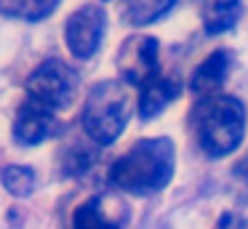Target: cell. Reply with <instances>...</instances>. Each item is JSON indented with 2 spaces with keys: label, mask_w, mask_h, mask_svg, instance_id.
<instances>
[{
  "label": "cell",
  "mask_w": 248,
  "mask_h": 229,
  "mask_svg": "<svg viewBox=\"0 0 248 229\" xmlns=\"http://www.w3.org/2000/svg\"><path fill=\"white\" fill-rule=\"evenodd\" d=\"M173 168H176V147L171 138H141L112 163L109 179L123 192L150 195L163 189L173 179Z\"/></svg>",
  "instance_id": "6da1fadb"
},
{
  "label": "cell",
  "mask_w": 248,
  "mask_h": 229,
  "mask_svg": "<svg viewBox=\"0 0 248 229\" xmlns=\"http://www.w3.org/2000/svg\"><path fill=\"white\" fill-rule=\"evenodd\" d=\"M195 133L200 149L208 157H224L235 152L246 133V107L235 96H203L195 107Z\"/></svg>",
  "instance_id": "7a4b0ae2"
},
{
  "label": "cell",
  "mask_w": 248,
  "mask_h": 229,
  "mask_svg": "<svg viewBox=\"0 0 248 229\" xmlns=\"http://www.w3.org/2000/svg\"><path fill=\"white\" fill-rule=\"evenodd\" d=\"M134 101L123 83L118 80H104L91 88L83 107V128H86L88 138L99 147H109L118 141V136L128 125Z\"/></svg>",
  "instance_id": "3957f363"
},
{
  "label": "cell",
  "mask_w": 248,
  "mask_h": 229,
  "mask_svg": "<svg viewBox=\"0 0 248 229\" xmlns=\"http://www.w3.org/2000/svg\"><path fill=\"white\" fill-rule=\"evenodd\" d=\"M24 88H27V99L38 101L40 107H46L51 112H59L75 101V93L80 88V77L62 59H46L43 64H38L32 69Z\"/></svg>",
  "instance_id": "277c9868"
},
{
  "label": "cell",
  "mask_w": 248,
  "mask_h": 229,
  "mask_svg": "<svg viewBox=\"0 0 248 229\" xmlns=\"http://www.w3.org/2000/svg\"><path fill=\"white\" fill-rule=\"evenodd\" d=\"M107 30V14L99 5H83L70 14L64 24V40L75 59H91L99 51Z\"/></svg>",
  "instance_id": "5b68a950"
},
{
  "label": "cell",
  "mask_w": 248,
  "mask_h": 229,
  "mask_svg": "<svg viewBox=\"0 0 248 229\" xmlns=\"http://www.w3.org/2000/svg\"><path fill=\"white\" fill-rule=\"evenodd\" d=\"M118 72L128 85H147L157 77V40L152 35H131L118 51Z\"/></svg>",
  "instance_id": "8992f818"
},
{
  "label": "cell",
  "mask_w": 248,
  "mask_h": 229,
  "mask_svg": "<svg viewBox=\"0 0 248 229\" xmlns=\"http://www.w3.org/2000/svg\"><path fill=\"white\" fill-rule=\"evenodd\" d=\"M56 131H59L56 112L40 107L32 99H24L19 104L16 117H14V138L22 147H38V144L48 141Z\"/></svg>",
  "instance_id": "52a82bcc"
},
{
  "label": "cell",
  "mask_w": 248,
  "mask_h": 229,
  "mask_svg": "<svg viewBox=\"0 0 248 229\" xmlns=\"http://www.w3.org/2000/svg\"><path fill=\"white\" fill-rule=\"evenodd\" d=\"M128 208L118 197L96 195L75 208L72 229H125Z\"/></svg>",
  "instance_id": "ba28073f"
},
{
  "label": "cell",
  "mask_w": 248,
  "mask_h": 229,
  "mask_svg": "<svg viewBox=\"0 0 248 229\" xmlns=\"http://www.w3.org/2000/svg\"><path fill=\"white\" fill-rule=\"evenodd\" d=\"M232 69V51L230 48H219L211 56H205L203 61L195 67L192 80H189V88L200 96H214L221 88V83L227 80Z\"/></svg>",
  "instance_id": "9c48e42d"
},
{
  "label": "cell",
  "mask_w": 248,
  "mask_h": 229,
  "mask_svg": "<svg viewBox=\"0 0 248 229\" xmlns=\"http://www.w3.org/2000/svg\"><path fill=\"white\" fill-rule=\"evenodd\" d=\"M179 91H182L179 77H171V75H157V77H152L147 85H141L139 115L144 117V120L160 115L173 99H179Z\"/></svg>",
  "instance_id": "30bf717a"
},
{
  "label": "cell",
  "mask_w": 248,
  "mask_h": 229,
  "mask_svg": "<svg viewBox=\"0 0 248 229\" xmlns=\"http://www.w3.org/2000/svg\"><path fill=\"white\" fill-rule=\"evenodd\" d=\"M200 19L208 35L230 32L240 19V0H198Z\"/></svg>",
  "instance_id": "8fae6325"
},
{
  "label": "cell",
  "mask_w": 248,
  "mask_h": 229,
  "mask_svg": "<svg viewBox=\"0 0 248 229\" xmlns=\"http://www.w3.org/2000/svg\"><path fill=\"white\" fill-rule=\"evenodd\" d=\"M59 5V0H0V14L22 21H40Z\"/></svg>",
  "instance_id": "7c38bea8"
},
{
  "label": "cell",
  "mask_w": 248,
  "mask_h": 229,
  "mask_svg": "<svg viewBox=\"0 0 248 229\" xmlns=\"http://www.w3.org/2000/svg\"><path fill=\"white\" fill-rule=\"evenodd\" d=\"M176 0H128L125 3V21L134 27H147L166 16Z\"/></svg>",
  "instance_id": "4fadbf2b"
},
{
  "label": "cell",
  "mask_w": 248,
  "mask_h": 229,
  "mask_svg": "<svg viewBox=\"0 0 248 229\" xmlns=\"http://www.w3.org/2000/svg\"><path fill=\"white\" fill-rule=\"evenodd\" d=\"M0 181H3V186H6L14 197H27V195H32L35 186H38V176H35V170L30 168V165H8V168H3V173H0Z\"/></svg>",
  "instance_id": "5bb4252c"
},
{
  "label": "cell",
  "mask_w": 248,
  "mask_h": 229,
  "mask_svg": "<svg viewBox=\"0 0 248 229\" xmlns=\"http://www.w3.org/2000/svg\"><path fill=\"white\" fill-rule=\"evenodd\" d=\"M216 229H248V224H246V218L235 216V213H224L219 218V224H216Z\"/></svg>",
  "instance_id": "9a60e30c"
}]
</instances>
